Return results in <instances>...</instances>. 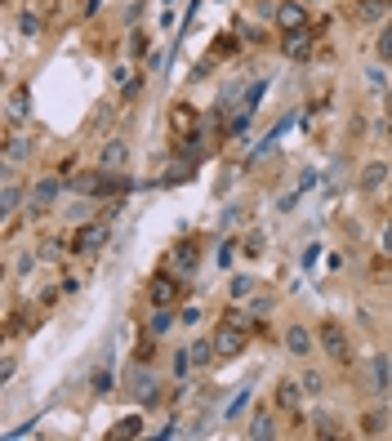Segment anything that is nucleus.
Returning a JSON list of instances; mask_svg holds the SVG:
<instances>
[{
	"mask_svg": "<svg viewBox=\"0 0 392 441\" xmlns=\"http://www.w3.org/2000/svg\"><path fill=\"white\" fill-rule=\"evenodd\" d=\"M250 290H254L250 277H232V299H250Z\"/></svg>",
	"mask_w": 392,
	"mask_h": 441,
	"instance_id": "30",
	"label": "nucleus"
},
{
	"mask_svg": "<svg viewBox=\"0 0 392 441\" xmlns=\"http://www.w3.org/2000/svg\"><path fill=\"white\" fill-rule=\"evenodd\" d=\"M139 94H143V72L134 76V80H125V90H121V103H134Z\"/></svg>",
	"mask_w": 392,
	"mask_h": 441,
	"instance_id": "26",
	"label": "nucleus"
},
{
	"mask_svg": "<svg viewBox=\"0 0 392 441\" xmlns=\"http://www.w3.org/2000/svg\"><path fill=\"white\" fill-rule=\"evenodd\" d=\"M379 245L392 254V218H388V223H383V232H379Z\"/></svg>",
	"mask_w": 392,
	"mask_h": 441,
	"instance_id": "33",
	"label": "nucleus"
},
{
	"mask_svg": "<svg viewBox=\"0 0 392 441\" xmlns=\"http://www.w3.org/2000/svg\"><path fill=\"white\" fill-rule=\"evenodd\" d=\"M370 393H392V357L388 352H379L370 361Z\"/></svg>",
	"mask_w": 392,
	"mask_h": 441,
	"instance_id": "10",
	"label": "nucleus"
},
{
	"mask_svg": "<svg viewBox=\"0 0 392 441\" xmlns=\"http://www.w3.org/2000/svg\"><path fill=\"white\" fill-rule=\"evenodd\" d=\"M299 393H303L299 383H290V379H281L277 388H272V401H277V410H285V415H295V410H299Z\"/></svg>",
	"mask_w": 392,
	"mask_h": 441,
	"instance_id": "11",
	"label": "nucleus"
},
{
	"mask_svg": "<svg viewBox=\"0 0 392 441\" xmlns=\"http://www.w3.org/2000/svg\"><path fill=\"white\" fill-rule=\"evenodd\" d=\"M90 388H94V393H112V370H94Z\"/></svg>",
	"mask_w": 392,
	"mask_h": 441,
	"instance_id": "28",
	"label": "nucleus"
},
{
	"mask_svg": "<svg viewBox=\"0 0 392 441\" xmlns=\"http://www.w3.org/2000/svg\"><path fill=\"white\" fill-rule=\"evenodd\" d=\"M281 54H285V58H295V63L312 58V54H317V31H312V27H299V31H281Z\"/></svg>",
	"mask_w": 392,
	"mask_h": 441,
	"instance_id": "4",
	"label": "nucleus"
},
{
	"mask_svg": "<svg viewBox=\"0 0 392 441\" xmlns=\"http://www.w3.org/2000/svg\"><path fill=\"white\" fill-rule=\"evenodd\" d=\"M58 192H63L58 179H41L36 188H31V196H27V214H45V210L58 201Z\"/></svg>",
	"mask_w": 392,
	"mask_h": 441,
	"instance_id": "6",
	"label": "nucleus"
},
{
	"mask_svg": "<svg viewBox=\"0 0 392 441\" xmlns=\"http://www.w3.org/2000/svg\"><path fill=\"white\" fill-rule=\"evenodd\" d=\"M187 357H192V366H210V357H218V352H214V339H196V344L187 348Z\"/></svg>",
	"mask_w": 392,
	"mask_h": 441,
	"instance_id": "16",
	"label": "nucleus"
},
{
	"mask_svg": "<svg viewBox=\"0 0 392 441\" xmlns=\"http://www.w3.org/2000/svg\"><path fill=\"white\" fill-rule=\"evenodd\" d=\"M277 27L281 31L308 27V5H303V0H281V5H277Z\"/></svg>",
	"mask_w": 392,
	"mask_h": 441,
	"instance_id": "7",
	"label": "nucleus"
},
{
	"mask_svg": "<svg viewBox=\"0 0 392 441\" xmlns=\"http://www.w3.org/2000/svg\"><path fill=\"white\" fill-rule=\"evenodd\" d=\"M107 236H112V228L98 218V223H85V228H76L72 232V241H67V250L72 254H94V250H103L107 245Z\"/></svg>",
	"mask_w": 392,
	"mask_h": 441,
	"instance_id": "2",
	"label": "nucleus"
},
{
	"mask_svg": "<svg viewBox=\"0 0 392 441\" xmlns=\"http://www.w3.org/2000/svg\"><path fill=\"white\" fill-rule=\"evenodd\" d=\"M245 344H250V330L232 326V321H223V326L214 330V352H218V357H223V361L241 357V352H245Z\"/></svg>",
	"mask_w": 392,
	"mask_h": 441,
	"instance_id": "3",
	"label": "nucleus"
},
{
	"mask_svg": "<svg viewBox=\"0 0 392 441\" xmlns=\"http://www.w3.org/2000/svg\"><path fill=\"white\" fill-rule=\"evenodd\" d=\"M383 9H388V0H361V5H356V14H361L366 23H374V18H379Z\"/></svg>",
	"mask_w": 392,
	"mask_h": 441,
	"instance_id": "21",
	"label": "nucleus"
},
{
	"mask_svg": "<svg viewBox=\"0 0 392 441\" xmlns=\"http://www.w3.org/2000/svg\"><path fill=\"white\" fill-rule=\"evenodd\" d=\"M129 393L143 397V401H157V379H152V370H129Z\"/></svg>",
	"mask_w": 392,
	"mask_h": 441,
	"instance_id": "12",
	"label": "nucleus"
},
{
	"mask_svg": "<svg viewBox=\"0 0 392 441\" xmlns=\"http://www.w3.org/2000/svg\"><path fill=\"white\" fill-rule=\"evenodd\" d=\"M9 116L18 121V116H27V90H14V98H9Z\"/></svg>",
	"mask_w": 392,
	"mask_h": 441,
	"instance_id": "25",
	"label": "nucleus"
},
{
	"mask_svg": "<svg viewBox=\"0 0 392 441\" xmlns=\"http://www.w3.org/2000/svg\"><path fill=\"white\" fill-rule=\"evenodd\" d=\"M5 156H9V161H27V156H31V143H27V139H9V143H5Z\"/></svg>",
	"mask_w": 392,
	"mask_h": 441,
	"instance_id": "20",
	"label": "nucleus"
},
{
	"mask_svg": "<svg viewBox=\"0 0 392 441\" xmlns=\"http://www.w3.org/2000/svg\"><path fill=\"white\" fill-rule=\"evenodd\" d=\"M14 370H18V366H14V357H5V366H0V383H9Z\"/></svg>",
	"mask_w": 392,
	"mask_h": 441,
	"instance_id": "34",
	"label": "nucleus"
},
{
	"mask_svg": "<svg viewBox=\"0 0 392 441\" xmlns=\"http://www.w3.org/2000/svg\"><path fill=\"white\" fill-rule=\"evenodd\" d=\"M317 344L326 348V357L330 361H352V344H348V330L339 326V321H321V330H317Z\"/></svg>",
	"mask_w": 392,
	"mask_h": 441,
	"instance_id": "1",
	"label": "nucleus"
},
{
	"mask_svg": "<svg viewBox=\"0 0 392 441\" xmlns=\"http://www.w3.org/2000/svg\"><path fill=\"white\" fill-rule=\"evenodd\" d=\"M374 54H379L383 63H392V23L379 31V41H374Z\"/></svg>",
	"mask_w": 392,
	"mask_h": 441,
	"instance_id": "22",
	"label": "nucleus"
},
{
	"mask_svg": "<svg viewBox=\"0 0 392 441\" xmlns=\"http://www.w3.org/2000/svg\"><path fill=\"white\" fill-rule=\"evenodd\" d=\"M321 388H326V383H321V375H303V393H321Z\"/></svg>",
	"mask_w": 392,
	"mask_h": 441,
	"instance_id": "32",
	"label": "nucleus"
},
{
	"mask_svg": "<svg viewBox=\"0 0 392 441\" xmlns=\"http://www.w3.org/2000/svg\"><path fill=\"white\" fill-rule=\"evenodd\" d=\"M147 330H152V339L169 334V330H174V308H157V312H152V321H147Z\"/></svg>",
	"mask_w": 392,
	"mask_h": 441,
	"instance_id": "14",
	"label": "nucleus"
},
{
	"mask_svg": "<svg viewBox=\"0 0 392 441\" xmlns=\"http://www.w3.org/2000/svg\"><path fill=\"white\" fill-rule=\"evenodd\" d=\"M245 405H250V388H241V393L232 397V405H228V419H236V415L245 410Z\"/></svg>",
	"mask_w": 392,
	"mask_h": 441,
	"instance_id": "29",
	"label": "nucleus"
},
{
	"mask_svg": "<svg viewBox=\"0 0 392 441\" xmlns=\"http://www.w3.org/2000/svg\"><path fill=\"white\" fill-rule=\"evenodd\" d=\"M250 437H259V441H267V437H277V423H272V415H259L250 423Z\"/></svg>",
	"mask_w": 392,
	"mask_h": 441,
	"instance_id": "19",
	"label": "nucleus"
},
{
	"mask_svg": "<svg viewBox=\"0 0 392 441\" xmlns=\"http://www.w3.org/2000/svg\"><path fill=\"white\" fill-rule=\"evenodd\" d=\"M383 179H388V165H383V161H370V165H366V174H361V188H366V192H374Z\"/></svg>",
	"mask_w": 392,
	"mask_h": 441,
	"instance_id": "17",
	"label": "nucleus"
},
{
	"mask_svg": "<svg viewBox=\"0 0 392 441\" xmlns=\"http://www.w3.org/2000/svg\"><path fill=\"white\" fill-rule=\"evenodd\" d=\"M383 428H388V415H383V410H370V415L361 419V432H366V437H379Z\"/></svg>",
	"mask_w": 392,
	"mask_h": 441,
	"instance_id": "18",
	"label": "nucleus"
},
{
	"mask_svg": "<svg viewBox=\"0 0 392 441\" xmlns=\"http://www.w3.org/2000/svg\"><path fill=\"white\" fill-rule=\"evenodd\" d=\"M18 201H23V188H18V183H5V201H0V206H5V214L18 210Z\"/></svg>",
	"mask_w": 392,
	"mask_h": 441,
	"instance_id": "24",
	"label": "nucleus"
},
{
	"mask_svg": "<svg viewBox=\"0 0 392 441\" xmlns=\"http://www.w3.org/2000/svg\"><path fill=\"white\" fill-rule=\"evenodd\" d=\"M125 161H129V147H125L121 139L103 143V156H98V165H103V169H125Z\"/></svg>",
	"mask_w": 392,
	"mask_h": 441,
	"instance_id": "13",
	"label": "nucleus"
},
{
	"mask_svg": "<svg viewBox=\"0 0 392 441\" xmlns=\"http://www.w3.org/2000/svg\"><path fill=\"white\" fill-rule=\"evenodd\" d=\"M18 27H23V36H41V31H45V23H41V14H23V18H18Z\"/></svg>",
	"mask_w": 392,
	"mask_h": 441,
	"instance_id": "23",
	"label": "nucleus"
},
{
	"mask_svg": "<svg viewBox=\"0 0 392 441\" xmlns=\"http://www.w3.org/2000/svg\"><path fill=\"white\" fill-rule=\"evenodd\" d=\"M147 299H152V308H179V299H183V277H152L147 285Z\"/></svg>",
	"mask_w": 392,
	"mask_h": 441,
	"instance_id": "5",
	"label": "nucleus"
},
{
	"mask_svg": "<svg viewBox=\"0 0 392 441\" xmlns=\"http://www.w3.org/2000/svg\"><path fill=\"white\" fill-rule=\"evenodd\" d=\"M169 263H174V272H179V277H192V272H196V263H201L196 241H179V245H174V254H169Z\"/></svg>",
	"mask_w": 392,
	"mask_h": 441,
	"instance_id": "9",
	"label": "nucleus"
},
{
	"mask_svg": "<svg viewBox=\"0 0 392 441\" xmlns=\"http://www.w3.org/2000/svg\"><path fill=\"white\" fill-rule=\"evenodd\" d=\"M147 45H152V41H147V31H134V36H129V54H134V58H143V54H147Z\"/></svg>",
	"mask_w": 392,
	"mask_h": 441,
	"instance_id": "27",
	"label": "nucleus"
},
{
	"mask_svg": "<svg viewBox=\"0 0 392 441\" xmlns=\"http://www.w3.org/2000/svg\"><path fill=\"white\" fill-rule=\"evenodd\" d=\"M112 437H116V441H125V437H143V415H125V419L112 428Z\"/></svg>",
	"mask_w": 392,
	"mask_h": 441,
	"instance_id": "15",
	"label": "nucleus"
},
{
	"mask_svg": "<svg viewBox=\"0 0 392 441\" xmlns=\"http://www.w3.org/2000/svg\"><path fill=\"white\" fill-rule=\"evenodd\" d=\"M303 5H312V0H303Z\"/></svg>",
	"mask_w": 392,
	"mask_h": 441,
	"instance_id": "36",
	"label": "nucleus"
},
{
	"mask_svg": "<svg viewBox=\"0 0 392 441\" xmlns=\"http://www.w3.org/2000/svg\"><path fill=\"white\" fill-rule=\"evenodd\" d=\"M388 125H392V98H388Z\"/></svg>",
	"mask_w": 392,
	"mask_h": 441,
	"instance_id": "35",
	"label": "nucleus"
},
{
	"mask_svg": "<svg viewBox=\"0 0 392 441\" xmlns=\"http://www.w3.org/2000/svg\"><path fill=\"white\" fill-rule=\"evenodd\" d=\"M223 321H232V326H241V330H254V321H250L241 308H228V317H223Z\"/></svg>",
	"mask_w": 392,
	"mask_h": 441,
	"instance_id": "31",
	"label": "nucleus"
},
{
	"mask_svg": "<svg viewBox=\"0 0 392 441\" xmlns=\"http://www.w3.org/2000/svg\"><path fill=\"white\" fill-rule=\"evenodd\" d=\"M312 348H317V334L308 326H290L285 330V352L290 357H312Z\"/></svg>",
	"mask_w": 392,
	"mask_h": 441,
	"instance_id": "8",
	"label": "nucleus"
}]
</instances>
